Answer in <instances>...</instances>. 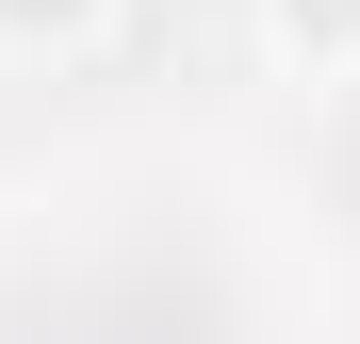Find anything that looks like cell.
<instances>
[{
    "instance_id": "obj_2",
    "label": "cell",
    "mask_w": 360,
    "mask_h": 344,
    "mask_svg": "<svg viewBox=\"0 0 360 344\" xmlns=\"http://www.w3.org/2000/svg\"><path fill=\"white\" fill-rule=\"evenodd\" d=\"M115 17H131V0H0V49H17V66H66V49H98Z\"/></svg>"
},
{
    "instance_id": "obj_1",
    "label": "cell",
    "mask_w": 360,
    "mask_h": 344,
    "mask_svg": "<svg viewBox=\"0 0 360 344\" xmlns=\"http://www.w3.org/2000/svg\"><path fill=\"white\" fill-rule=\"evenodd\" d=\"M295 82H360V0H246Z\"/></svg>"
}]
</instances>
